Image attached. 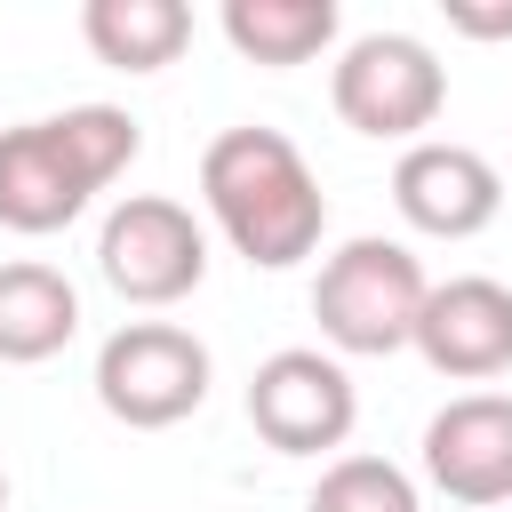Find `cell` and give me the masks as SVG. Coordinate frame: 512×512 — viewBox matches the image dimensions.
Returning a JSON list of instances; mask_svg holds the SVG:
<instances>
[{
	"label": "cell",
	"mask_w": 512,
	"mask_h": 512,
	"mask_svg": "<svg viewBox=\"0 0 512 512\" xmlns=\"http://www.w3.org/2000/svg\"><path fill=\"white\" fill-rule=\"evenodd\" d=\"M200 200L216 216V232L264 264V272H288L320 248L328 232V192L320 176L304 168V152L280 136V128H224L208 152H200Z\"/></svg>",
	"instance_id": "obj_1"
},
{
	"label": "cell",
	"mask_w": 512,
	"mask_h": 512,
	"mask_svg": "<svg viewBox=\"0 0 512 512\" xmlns=\"http://www.w3.org/2000/svg\"><path fill=\"white\" fill-rule=\"evenodd\" d=\"M136 120L120 104H72L24 128H0V224L8 232H64L128 160H136Z\"/></svg>",
	"instance_id": "obj_2"
},
{
	"label": "cell",
	"mask_w": 512,
	"mask_h": 512,
	"mask_svg": "<svg viewBox=\"0 0 512 512\" xmlns=\"http://www.w3.org/2000/svg\"><path fill=\"white\" fill-rule=\"evenodd\" d=\"M424 296H432L424 264H416L400 240L360 232V240H344V248L320 264V280H312V320H320V336H328L336 352L376 360V352L416 344Z\"/></svg>",
	"instance_id": "obj_3"
},
{
	"label": "cell",
	"mask_w": 512,
	"mask_h": 512,
	"mask_svg": "<svg viewBox=\"0 0 512 512\" xmlns=\"http://www.w3.org/2000/svg\"><path fill=\"white\" fill-rule=\"evenodd\" d=\"M336 120L352 136H384V144H424V128L448 104V64L416 40V32H360L336 72H328Z\"/></svg>",
	"instance_id": "obj_4"
},
{
	"label": "cell",
	"mask_w": 512,
	"mask_h": 512,
	"mask_svg": "<svg viewBox=\"0 0 512 512\" xmlns=\"http://www.w3.org/2000/svg\"><path fill=\"white\" fill-rule=\"evenodd\" d=\"M96 400L128 432H168L208 400V344L176 320H128L96 344Z\"/></svg>",
	"instance_id": "obj_5"
},
{
	"label": "cell",
	"mask_w": 512,
	"mask_h": 512,
	"mask_svg": "<svg viewBox=\"0 0 512 512\" xmlns=\"http://www.w3.org/2000/svg\"><path fill=\"white\" fill-rule=\"evenodd\" d=\"M96 272L128 304H176L208 280V232L168 192H128L96 232Z\"/></svg>",
	"instance_id": "obj_6"
},
{
	"label": "cell",
	"mask_w": 512,
	"mask_h": 512,
	"mask_svg": "<svg viewBox=\"0 0 512 512\" xmlns=\"http://www.w3.org/2000/svg\"><path fill=\"white\" fill-rule=\"evenodd\" d=\"M248 424L280 456H328V448L352 440L360 392H352V376H344L336 352L288 344V352L256 360V376H248Z\"/></svg>",
	"instance_id": "obj_7"
},
{
	"label": "cell",
	"mask_w": 512,
	"mask_h": 512,
	"mask_svg": "<svg viewBox=\"0 0 512 512\" xmlns=\"http://www.w3.org/2000/svg\"><path fill=\"white\" fill-rule=\"evenodd\" d=\"M392 200H400V216H408L416 232H432V240H472V232L496 224V208H504V176H496L488 152L448 144V136H424V144L400 152V168H392Z\"/></svg>",
	"instance_id": "obj_8"
},
{
	"label": "cell",
	"mask_w": 512,
	"mask_h": 512,
	"mask_svg": "<svg viewBox=\"0 0 512 512\" xmlns=\"http://www.w3.org/2000/svg\"><path fill=\"white\" fill-rule=\"evenodd\" d=\"M424 480L448 504H512V392H464L424 424Z\"/></svg>",
	"instance_id": "obj_9"
},
{
	"label": "cell",
	"mask_w": 512,
	"mask_h": 512,
	"mask_svg": "<svg viewBox=\"0 0 512 512\" xmlns=\"http://www.w3.org/2000/svg\"><path fill=\"white\" fill-rule=\"evenodd\" d=\"M416 352L456 376V384H480V376H504L512 368V288L488 280V272H456L424 296V320H416Z\"/></svg>",
	"instance_id": "obj_10"
},
{
	"label": "cell",
	"mask_w": 512,
	"mask_h": 512,
	"mask_svg": "<svg viewBox=\"0 0 512 512\" xmlns=\"http://www.w3.org/2000/svg\"><path fill=\"white\" fill-rule=\"evenodd\" d=\"M80 336V296L56 264L40 256H16L0 264V360L32 368V360H56L64 344Z\"/></svg>",
	"instance_id": "obj_11"
},
{
	"label": "cell",
	"mask_w": 512,
	"mask_h": 512,
	"mask_svg": "<svg viewBox=\"0 0 512 512\" xmlns=\"http://www.w3.org/2000/svg\"><path fill=\"white\" fill-rule=\"evenodd\" d=\"M80 40H88L96 64H112V72H160V64L184 56L192 8H184V0H88V8H80Z\"/></svg>",
	"instance_id": "obj_12"
},
{
	"label": "cell",
	"mask_w": 512,
	"mask_h": 512,
	"mask_svg": "<svg viewBox=\"0 0 512 512\" xmlns=\"http://www.w3.org/2000/svg\"><path fill=\"white\" fill-rule=\"evenodd\" d=\"M224 40L248 64H312L336 40V0H224Z\"/></svg>",
	"instance_id": "obj_13"
},
{
	"label": "cell",
	"mask_w": 512,
	"mask_h": 512,
	"mask_svg": "<svg viewBox=\"0 0 512 512\" xmlns=\"http://www.w3.org/2000/svg\"><path fill=\"white\" fill-rule=\"evenodd\" d=\"M304 512H424V496H416V480L392 456H336L312 480Z\"/></svg>",
	"instance_id": "obj_14"
},
{
	"label": "cell",
	"mask_w": 512,
	"mask_h": 512,
	"mask_svg": "<svg viewBox=\"0 0 512 512\" xmlns=\"http://www.w3.org/2000/svg\"><path fill=\"white\" fill-rule=\"evenodd\" d=\"M440 16L464 40H512V0H440Z\"/></svg>",
	"instance_id": "obj_15"
},
{
	"label": "cell",
	"mask_w": 512,
	"mask_h": 512,
	"mask_svg": "<svg viewBox=\"0 0 512 512\" xmlns=\"http://www.w3.org/2000/svg\"><path fill=\"white\" fill-rule=\"evenodd\" d=\"M0 512H8V472H0Z\"/></svg>",
	"instance_id": "obj_16"
}]
</instances>
